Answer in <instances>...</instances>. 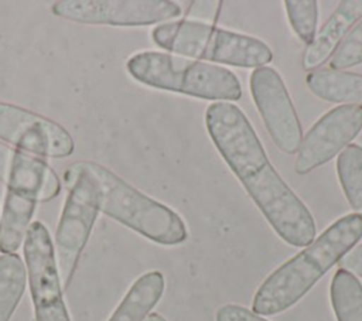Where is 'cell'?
Returning a JSON list of instances; mask_svg holds the SVG:
<instances>
[{
  "mask_svg": "<svg viewBox=\"0 0 362 321\" xmlns=\"http://www.w3.org/2000/svg\"><path fill=\"white\" fill-rule=\"evenodd\" d=\"M205 124L216 150L274 232L291 246H308L315 239L314 218L269 161L246 115L230 102H215L205 112Z\"/></svg>",
  "mask_w": 362,
  "mask_h": 321,
  "instance_id": "6da1fadb",
  "label": "cell"
},
{
  "mask_svg": "<svg viewBox=\"0 0 362 321\" xmlns=\"http://www.w3.org/2000/svg\"><path fill=\"white\" fill-rule=\"evenodd\" d=\"M361 239L362 214L352 212L341 216L260 284L253 297L252 311L266 317L286 311L304 297Z\"/></svg>",
  "mask_w": 362,
  "mask_h": 321,
  "instance_id": "7a4b0ae2",
  "label": "cell"
},
{
  "mask_svg": "<svg viewBox=\"0 0 362 321\" xmlns=\"http://www.w3.org/2000/svg\"><path fill=\"white\" fill-rule=\"evenodd\" d=\"M75 168L92 177L99 211L160 245H178L188 232L181 216L170 206L147 197L113 171L95 161H76Z\"/></svg>",
  "mask_w": 362,
  "mask_h": 321,
  "instance_id": "3957f363",
  "label": "cell"
},
{
  "mask_svg": "<svg viewBox=\"0 0 362 321\" xmlns=\"http://www.w3.org/2000/svg\"><path fill=\"white\" fill-rule=\"evenodd\" d=\"M126 68L136 81L156 89L219 102H235L242 96L240 82L232 71L197 59L141 51L127 59Z\"/></svg>",
  "mask_w": 362,
  "mask_h": 321,
  "instance_id": "277c9868",
  "label": "cell"
},
{
  "mask_svg": "<svg viewBox=\"0 0 362 321\" xmlns=\"http://www.w3.org/2000/svg\"><path fill=\"white\" fill-rule=\"evenodd\" d=\"M153 41L163 49L240 68L266 66L272 49L259 38L233 33L194 20L163 23L151 31Z\"/></svg>",
  "mask_w": 362,
  "mask_h": 321,
  "instance_id": "5b68a950",
  "label": "cell"
},
{
  "mask_svg": "<svg viewBox=\"0 0 362 321\" xmlns=\"http://www.w3.org/2000/svg\"><path fill=\"white\" fill-rule=\"evenodd\" d=\"M4 182L7 188L0 215V252L16 253L24 243L37 204L55 198L61 191V181L42 157L14 150Z\"/></svg>",
  "mask_w": 362,
  "mask_h": 321,
  "instance_id": "8992f818",
  "label": "cell"
},
{
  "mask_svg": "<svg viewBox=\"0 0 362 321\" xmlns=\"http://www.w3.org/2000/svg\"><path fill=\"white\" fill-rule=\"evenodd\" d=\"M66 197L58 221L54 253L62 288H68L89 240L99 211L98 191L89 174L72 164L64 170Z\"/></svg>",
  "mask_w": 362,
  "mask_h": 321,
  "instance_id": "52a82bcc",
  "label": "cell"
},
{
  "mask_svg": "<svg viewBox=\"0 0 362 321\" xmlns=\"http://www.w3.org/2000/svg\"><path fill=\"white\" fill-rule=\"evenodd\" d=\"M23 250L35 321H71L64 300L54 243L42 222H31Z\"/></svg>",
  "mask_w": 362,
  "mask_h": 321,
  "instance_id": "ba28073f",
  "label": "cell"
},
{
  "mask_svg": "<svg viewBox=\"0 0 362 321\" xmlns=\"http://www.w3.org/2000/svg\"><path fill=\"white\" fill-rule=\"evenodd\" d=\"M51 11L74 23L133 27L177 18L181 7L170 0H61Z\"/></svg>",
  "mask_w": 362,
  "mask_h": 321,
  "instance_id": "9c48e42d",
  "label": "cell"
},
{
  "mask_svg": "<svg viewBox=\"0 0 362 321\" xmlns=\"http://www.w3.org/2000/svg\"><path fill=\"white\" fill-rule=\"evenodd\" d=\"M253 102L274 144L286 154L297 153L303 129L280 74L272 66L253 69L249 79Z\"/></svg>",
  "mask_w": 362,
  "mask_h": 321,
  "instance_id": "30bf717a",
  "label": "cell"
},
{
  "mask_svg": "<svg viewBox=\"0 0 362 321\" xmlns=\"http://www.w3.org/2000/svg\"><path fill=\"white\" fill-rule=\"evenodd\" d=\"M0 140L42 158H64L75 148L72 136L57 122L1 100Z\"/></svg>",
  "mask_w": 362,
  "mask_h": 321,
  "instance_id": "8fae6325",
  "label": "cell"
},
{
  "mask_svg": "<svg viewBox=\"0 0 362 321\" xmlns=\"http://www.w3.org/2000/svg\"><path fill=\"white\" fill-rule=\"evenodd\" d=\"M362 130V106L341 105L322 115L305 133L294 170L304 175L332 160Z\"/></svg>",
  "mask_w": 362,
  "mask_h": 321,
  "instance_id": "7c38bea8",
  "label": "cell"
},
{
  "mask_svg": "<svg viewBox=\"0 0 362 321\" xmlns=\"http://www.w3.org/2000/svg\"><path fill=\"white\" fill-rule=\"evenodd\" d=\"M361 17L362 0L341 1L314 37L313 42L307 45L301 58L303 69L311 72L325 64Z\"/></svg>",
  "mask_w": 362,
  "mask_h": 321,
  "instance_id": "4fadbf2b",
  "label": "cell"
},
{
  "mask_svg": "<svg viewBox=\"0 0 362 321\" xmlns=\"http://www.w3.org/2000/svg\"><path fill=\"white\" fill-rule=\"evenodd\" d=\"M305 83L322 100L362 106V74L318 68L308 72Z\"/></svg>",
  "mask_w": 362,
  "mask_h": 321,
  "instance_id": "5bb4252c",
  "label": "cell"
},
{
  "mask_svg": "<svg viewBox=\"0 0 362 321\" xmlns=\"http://www.w3.org/2000/svg\"><path fill=\"white\" fill-rule=\"evenodd\" d=\"M164 276L157 272L141 274L127 290L107 321H144L164 293Z\"/></svg>",
  "mask_w": 362,
  "mask_h": 321,
  "instance_id": "9a60e30c",
  "label": "cell"
},
{
  "mask_svg": "<svg viewBox=\"0 0 362 321\" xmlns=\"http://www.w3.org/2000/svg\"><path fill=\"white\" fill-rule=\"evenodd\" d=\"M27 284V270L17 253L0 255V321H10Z\"/></svg>",
  "mask_w": 362,
  "mask_h": 321,
  "instance_id": "2e32d148",
  "label": "cell"
},
{
  "mask_svg": "<svg viewBox=\"0 0 362 321\" xmlns=\"http://www.w3.org/2000/svg\"><path fill=\"white\" fill-rule=\"evenodd\" d=\"M329 297L337 321H362V284L345 269H338L331 280Z\"/></svg>",
  "mask_w": 362,
  "mask_h": 321,
  "instance_id": "e0dca14e",
  "label": "cell"
},
{
  "mask_svg": "<svg viewBox=\"0 0 362 321\" xmlns=\"http://www.w3.org/2000/svg\"><path fill=\"white\" fill-rule=\"evenodd\" d=\"M337 173L351 208L362 214V147L348 144L337 158Z\"/></svg>",
  "mask_w": 362,
  "mask_h": 321,
  "instance_id": "ac0fdd59",
  "label": "cell"
},
{
  "mask_svg": "<svg viewBox=\"0 0 362 321\" xmlns=\"http://www.w3.org/2000/svg\"><path fill=\"white\" fill-rule=\"evenodd\" d=\"M286 13L296 35L307 45L315 37L318 4L315 0H286Z\"/></svg>",
  "mask_w": 362,
  "mask_h": 321,
  "instance_id": "d6986e66",
  "label": "cell"
},
{
  "mask_svg": "<svg viewBox=\"0 0 362 321\" xmlns=\"http://www.w3.org/2000/svg\"><path fill=\"white\" fill-rule=\"evenodd\" d=\"M329 62L331 69L335 71L362 64V20L348 33Z\"/></svg>",
  "mask_w": 362,
  "mask_h": 321,
  "instance_id": "ffe728a7",
  "label": "cell"
},
{
  "mask_svg": "<svg viewBox=\"0 0 362 321\" xmlns=\"http://www.w3.org/2000/svg\"><path fill=\"white\" fill-rule=\"evenodd\" d=\"M216 321H269L262 315L255 314L252 310L238 304L222 305L215 315Z\"/></svg>",
  "mask_w": 362,
  "mask_h": 321,
  "instance_id": "44dd1931",
  "label": "cell"
},
{
  "mask_svg": "<svg viewBox=\"0 0 362 321\" xmlns=\"http://www.w3.org/2000/svg\"><path fill=\"white\" fill-rule=\"evenodd\" d=\"M339 269H345L352 274L362 277V245L348 252L339 262Z\"/></svg>",
  "mask_w": 362,
  "mask_h": 321,
  "instance_id": "7402d4cb",
  "label": "cell"
},
{
  "mask_svg": "<svg viewBox=\"0 0 362 321\" xmlns=\"http://www.w3.org/2000/svg\"><path fill=\"white\" fill-rule=\"evenodd\" d=\"M13 151H14V148H11L0 141V180L1 181L6 180V174H7L11 157H13Z\"/></svg>",
  "mask_w": 362,
  "mask_h": 321,
  "instance_id": "603a6c76",
  "label": "cell"
},
{
  "mask_svg": "<svg viewBox=\"0 0 362 321\" xmlns=\"http://www.w3.org/2000/svg\"><path fill=\"white\" fill-rule=\"evenodd\" d=\"M144 321H167L163 315H160L158 313H150L146 318H144Z\"/></svg>",
  "mask_w": 362,
  "mask_h": 321,
  "instance_id": "cb8c5ba5",
  "label": "cell"
}]
</instances>
